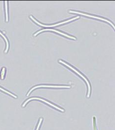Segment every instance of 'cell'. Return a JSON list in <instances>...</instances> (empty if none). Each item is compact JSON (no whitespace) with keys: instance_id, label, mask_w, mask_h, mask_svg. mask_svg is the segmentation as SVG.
Masks as SVG:
<instances>
[{"instance_id":"6da1fadb","label":"cell","mask_w":115,"mask_h":130,"mask_svg":"<svg viewBox=\"0 0 115 130\" xmlns=\"http://www.w3.org/2000/svg\"><path fill=\"white\" fill-rule=\"evenodd\" d=\"M58 61H59V62H60V63L63 64L64 65L66 66L67 67H68V68H70L71 69H72L75 72H76V73L77 74H78L79 76H81V77L84 79V80L86 82V84H87V87H88V93H87V98H89V97H90V92H91V86H90V84L89 81L88 80V79H87V78H86V77H85L83 74H82L80 72H79L77 70H76V69H75L73 67H72V66L69 65L68 64H67V63L64 62V61H63L61 60H59Z\"/></svg>"},{"instance_id":"8fae6325","label":"cell","mask_w":115,"mask_h":130,"mask_svg":"<svg viewBox=\"0 0 115 130\" xmlns=\"http://www.w3.org/2000/svg\"><path fill=\"white\" fill-rule=\"evenodd\" d=\"M7 1H6V22H8L9 20H8V7H7Z\"/></svg>"},{"instance_id":"52a82bcc","label":"cell","mask_w":115,"mask_h":130,"mask_svg":"<svg viewBox=\"0 0 115 130\" xmlns=\"http://www.w3.org/2000/svg\"><path fill=\"white\" fill-rule=\"evenodd\" d=\"M0 34H1V35H2L4 37V38L5 39V40L6 43H7V48H6V50L5 51V53H7L8 52L9 48V41H8L7 38H6V37L5 35H4L1 32V31H0Z\"/></svg>"},{"instance_id":"7a4b0ae2","label":"cell","mask_w":115,"mask_h":130,"mask_svg":"<svg viewBox=\"0 0 115 130\" xmlns=\"http://www.w3.org/2000/svg\"><path fill=\"white\" fill-rule=\"evenodd\" d=\"M32 100H40V101H41L43 102L44 103H45L48 104V105H50L51 106H52V107H54V108L57 109L58 110H59V111H61V112H64L65 111V110H64L63 109L61 108H60V107H59L56 106V105H55V104H53L52 103H51V102H49V101H47V100H45V99H43L41 98H36H36H30L27 99V100L26 101H25V102L23 103V104L22 105V107H24L26 105V104L29 101Z\"/></svg>"},{"instance_id":"30bf717a","label":"cell","mask_w":115,"mask_h":130,"mask_svg":"<svg viewBox=\"0 0 115 130\" xmlns=\"http://www.w3.org/2000/svg\"><path fill=\"white\" fill-rule=\"evenodd\" d=\"M42 121H43V119H42V118H40V120H39V122H38V125H37V128H36V130H40V128L41 125H42Z\"/></svg>"},{"instance_id":"5b68a950","label":"cell","mask_w":115,"mask_h":130,"mask_svg":"<svg viewBox=\"0 0 115 130\" xmlns=\"http://www.w3.org/2000/svg\"><path fill=\"white\" fill-rule=\"evenodd\" d=\"M40 87H51V88H70L71 87L68 86H56V85H39L33 87L31 88L29 92L28 93L27 96H28L29 94L32 91L36 88H40Z\"/></svg>"},{"instance_id":"9c48e42d","label":"cell","mask_w":115,"mask_h":130,"mask_svg":"<svg viewBox=\"0 0 115 130\" xmlns=\"http://www.w3.org/2000/svg\"><path fill=\"white\" fill-rule=\"evenodd\" d=\"M0 90H1L2 91H4V92H6V93H7V94H8L10 95L11 96H12V97H13L14 98H17V96H16V95H15L14 94H12V93H11L10 92H9V91H7V90H5V89H4V88H1V87H0Z\"/></svg>"},{"instance_id":"277c9868","label":"cell","mask_w":115,"mask_h":130,"mask_svg":"<svg viewBox=\"0 0 115 130\" xmlns=\"http://www.w3.org/2000/svg\"><path fill=\"white\" fill-rule=\"evenodd\" d=\"M69 12H71V13H77V14L83 15H85V16H86V17H91V18H93L98 19V20H102V21H103L107 22H108V23H109L112 26H113V28L115 29V25H114V24H113L112 22H110V21H109V20H107V19H105L104 18H100V17H96V16H94V15H90V14H88L84 13L81 12H78V11H69Z\"/></svg>"},{"instance_id":"8992f818","label":"cell","mask_w":115,"mask_h":130,"mask_svg":"<svg viewBox=\"0 0 115 130\" xmlns=\"http://www.w3.org/2000/svg\"><path fill=\"white\" fill-rule=\"evenodd\" d=\"M54 31V32H55L58 33H59V34H61V35H63V36H66V37H68V38H70V39H74V40H76V39H77L75 37L72 36H71V35H69L66 34H65V33L61 32L59 31H57V30H56L52 29H42V30H40V31L37 32L36 33H35V34L34 35V36H36L37 34H38L39 33L41 32H42V31Z\"/></svg>"},{"instance_id":"ba28073f","label":"cell","mask_w":115,"mask_h":130,"mask_svg":"<svg viewBox=\"0 0 115 130\" xmlns=\"http://www.w3.org/2000/svg\"><path fill=\"white\" fill-rule=\"evenodd\" d=\"M6 69L5 67H3L1 72V78L2 79H4L5 77V76L6 74Z\"/></svg>"},{"instance_id":"3957f363","label":"cell","mask_w":115,"mask_h":130,"mask_svg":"<svg viewBox=\"0 0 115 130\" xmlns=\"http://www.w3.org/2000/svg\"><path fill=\"white\" fill-rule=\"evenodd\" d=\"M30 18L32 20L35 22L36 23H37L38 24L42 26H43V27H54V26H57V25H61V24H63L64 23H67L68 22H71L72 21L74 20H77L78 19H79L80 17H75L72 19H70V20H67V21H66L65 22H60V23H56V24H53V25H44V24H42V23H40L39 22H38L37 20H36L32 16L30 15Z\"/></svg>"}]
</instances>
